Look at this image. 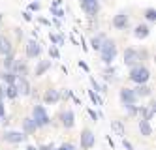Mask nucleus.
Instances as JSON below:
<instances>
[{
  "instance_id": "f257e3e1",
  "label": "nucleus",
  "mask_w": 156,
  "mask_h": 150,
  "mask_svg": "<svg viewBox=\"0 0 156 150\" xmlns=\"http://www.w3.org/2000/svg\"><path fill=\"white\" fill-rule=\"evenodd\" d=\"M100 58H102V62L104 64H111L115 60V56H117V45H115V41L113 40H107V38H104V41H102V45H100Z\"/></svg>"
},
{
  "instance_id": "f03ea898",
  "label": "nucleus",
  "mask_w": 156,
  "mask_h": 150,
  "mask_svg": "<svg viewBox=\"0 0 156 150\" xmlns=\"http://www.w3.org/2000/svg\"><path fill=\"white\" fill-rule=\"evenodd\" d=\"M128 77H130L132 83H136V85H145V83H149V79H151V72H149L147 66L136 64V66L130 68V75Z\"/></svg>"
},
{
  "instance_id": "7ed1b4c3",
  "label": "nucleus",
  "mask_w": 156,
  "mask_h": 150,
  "mask_svg": "<svg viewBox=\"0 0 156 150\" xmlns=\"http://www.w3.org/2000/svg\"><path fill=\"white\" fill-rule=\"evenodd\" d=\"M32 120L36 122L38 130L40 128H45V126L51 124V117H49L47 109L43 107V105H34V107H32Z\"/></svg>"
},
{
  "instance_id": "20e7f679",
  "label": "nucleus",
  "mask_w": 156,
  "mask_h": 150,
  "mask_svg": "<svg viewBox=\"0 0 156 150\" xmlns=\"http://www.w3.org/2000/svg\"><path fill=\"white\" fill-rule=\"evenodd\" d=\"M27 133L25 131H15V130H6L2 133V139L9 145H19V143H25L27 141Z\"/></svg>"
},
{
  "instance_id": "39448f33",
  "label": "nucleus",
  "mask_w": 156,
  "mask_h": 150,
  "mask_svg": "<svg viewBox=\"0 0 156 150\" xmlns=\"http://www.w3.org/2000/svg\"><path fill=\"white\" fill-rule=\"evenodd\" d=\"M119 99H120V103L124 105V109L126 107H130V105H136V101L139 99L137 96H136V92H133L132 88H120L119 90Z\"/></svg>"
},
{
  "instance_id": "423d86ee",
  "label": "nucleus",
  "mask_w": 156,
  "mask_h": 150,
  "mask_svg": "<svg viewBox=\"0 0 156 150\" xmlns=\"http://www.w3.org/2000/svg\"><path fill=\"white\" fill-rule=\"evenodd\" d=\"M79 141H81V148H83V150H90V148L96 145V135H94L92 130L85 128V130L81 131V135H79Z\"/></svg>"
},
{
  "instance_id": "0eeeda50",
  "label": "nucleus",
  "mask_w": 156,
  "mask_h": 150,
  "mask_svg": "<svg viewBox=\"0 0 156 150\" xmlns=\"http://www.w3.org/2000/svg\"><path fill=\"white\" fill-rule=\"evenodd\" d=\"M15 88L19 92V96H30L32 94V88H30V83L27 77H17L15 79Z\"/></svg>"
},
{
  "instance_id": "6e6552de",
  "label": "nucleus",
  "mask_w": 156,
  "mask_h": 150,
  "mask_svg": "<svg viewBox=\"0 0 156 150\" xmlns=\"http://www.w3.org/2000/svg\"><path fill=\"white\" fill-rule=\"evenodd\" d=\"M79 2H81V8L85 9L87 15L94 17V15L98 13V9H100V0H79Z\"/></svg>"
},
{
  "instance_id": "1a4fd4ad",
  "label": "nucleus",
  "mask_w": 156,
  "mask_h": 150,
  "mask_svg": "<svg viewBox=\"0 0 156 150\" xmlns=\"http://www.w3.org/2000/svg\"><path fill=\"white\" fill-rule=\"evenodd\" d=\"M60 122H62V126H64L66 130H72L73 126H75V114H73V111L72 109L62 111L60 113Z\"/></svg>"
},
{
  "instance_id": "9d476101",
  "label": "nucleus",
  "mask_w": 156,
  "mask_h": 150,
  "mask_svg": "<svg viewBox=\"0 0 156 150\" xmlns=\"http://www.w3.org/2000/svg\"><path fill=\"white\" fill-rule=\"evenodd\" d=\"M43 101H45V105H55V103H58L60 101V90H57V88L45 90V94H43Z\"/></svg>"
},
{
  "instance_id": "9b49d317",
  "label": "nucleus",
  "mask_w": 156,
  "mask_h": 150,
  "mask_svg": "<svg viewBox=\"0 0 156 150\" xmlns=\"http://www.w3.org/2000/svg\"><path fill=\"white\" fill-rule=\"evenodd\" d=\"M139 60H141V54L136 51V49H126L124 51V64L126 66H136V64H139Z\"/></svg>"
},
{
  "instance_id": "f8f14e48",
  "label": "nucleus",
  "mask_w": 156,
  "mask_h": 150,
  "mask_svg": "<svg viewBox=\"0 0 156 150\" xmlns=\"http://www.w3.org/2000/svg\"><path fill=\"white\" fill-rule=\"evenodd\" d=\"M41 54V47H40V43L36 40H30L27 43V56L28 58H38V56Z\"/></svg>"
},
{
  "instance_id": "ddd939ff",
  "label": "nucleus",
  "mask_w": 156,
  "mask_h": 150,
  "mask_svg": "<svg viewBox=\"0 0 156 150\" xmlns=\"http://www.w3.org/2000/svg\"><path fill=\"white\" fill-rule=\"evenodd\" d=\"M133 92H136L137 98H151L152 96V88L145 83V85H136V88H132Z\"/></svg>"
},
{
  "instance_id": "4468645a",
  "label": "nucleus",
  "mask_w": 156,
  "mask_h": 150,
  "mask_svg": "<svg viewBox=\"0 0 156 150\" xmlns=\"http://www.w3.org/2000/svg\"><path fill=\"white\" fill-rule=\"evenodd\" d=\"M113 26L119 28V30H122V28L128 26V15L124 13V11H120V13L115 15V19H113Z\"/></svg>"
},
{
  "instance_id": "2eb2a0df",
  "label": "nucleus",
  "mask_w": 156,
  "mask_h": 150,
  "mask_svg": "<svg viewBox=\"0 0 156 150\" xmlns=\"http://www.w3.org/2000/svg\"><path fill=\"white\" fill-rule=\"evenodd\" d=\"M137 126H139V131H141V135H143V137H151V135H152V126H151V120L141 118Z\"/></svg>"
},
{
  "instance_id": "dca6fc26",
  "label": "nucleus",
  "mask_w": 156,
  "mask_h": 150,
  "mask_svg": "<svg viewBox=\"0 0 156 150\" xmlns=\"http://www.w3.org/2000/svg\"><path fill=\"white\" fill-rule=\"evenodd\" d=\"M36 130H38L36 122L32 120V117H27V118L23 120V131H25L27 135H30V133H36Z\"/></svg>"
},
{
  "instance_id": "f3484780",
  "label": "nucleus",
  "mask_w": 156,
  "mask_h": 150,
  "mask_svg": "<svg viewBox=\"0 0 156 150\" xmlns=\"http://www.w3.org/2000/svg\"><path fill=\"white\" fill-rule=\"evenodd\" d=\"M151 34V28H149V25H139V26H136V30H133V36L136 38H139V40H145Z\"/></svg>"
},
{
  "instance_id": "a211bd4d",
  "label": "nucleus",
  "mask_w": 156,
  "mask_h": 150,
  "mask_svg": "<svg viewBox=\"0 0 156 150\" xmlns=\"http://www.w3.org/2000/svg\"><path fill=\"white\" fill-rule=\"evenodd\" d=\"M47 70H51V60H40L38 66H36V77H41L43 73H45Z\"/></svg>"
},
{
  "instance_id": "6ab92c4d",
  "label": "nucleus",
  "mask_w": 156,
  "mask_h": 150,
  "mask_svg": "<svg viewBox=\"0 0 156 150\" xmlns=\"http://www.w3.org/2000/svg\"><path fill=\"white\" fill-rule=\"evenodd\" d=\"M0 79H2V83H4V85H13V83H15V79H17V75H15L12 70H6V72L0 73Z\"/></svg>"
},
{
  "instance_id": "aec40b11",
  "label": "nucleus",
  "mask_w": 156,
  "mask_h": 150,
  "mask_svg": "<svg viewBox=\"0 0 156 150\" xmlns=\"http://www.w3.org/2000/svg\"><path fill=\"white\" fill-rule=\"evenodd\" d=\"M12 53V41L6 36H0V54H8Z\"/></svg>"
},
{
  "instance_id": "412c9836",
  "label": "nucleus",
  "mask_w": 156,
  "mask_h": 150,
  "mask_svg": "<svg viewBox=\"0 0 156 150\" xmlns=\"http://www.w3.org/2000/svg\"><path fill=\"white\" fill-rule=\"evenodd\" d=\"M4 92H6V99H15V98H19V92L15 88V83L13 85H4Z\"/></svg>"
},
{
  "instance_id": "4be33fe9",
  "label": "nucleus",
  "mask_w": 156,
  "mask_h": 150,
  "mask_svg": "<svg viewBox=\"0 0 156 150\" xmlns=\"http://www.w3.org/2000/svg\"><path fill=\"white\" fill-rule=\"evenodd\" d=\"M88 98H90L92 105H96V107H102V105H104V99L98 96V92H94V90H88Z\"/></svg>"
},
{
  "instance_id": "5701e85b",
  "label": "nucleus",
  "mask_w": 156,
  "mask_h": 150,
  "mask_svg": "<svg viewBox=\"0 0 156 150\" xmlns=\"http://www.w3.org/2000/svg\"><path fill=\"white\" fill-rule=\"evenodd\" d=\"M111 128L117 131V135H119V137H124V135H126L124 126H122V122H120V120H113V122H111Z\"/></svg>"
},
{
  "instance_id": "b1692460",
  "label": "nucleus",
  "mask_w": 156,
  "mask_h": 150,
  "mask_svg": "<svg viewBox=\"0 0 156 150\" xmlns=\"http://www.w3.org/2000/svg\"><path fill=\"white\" fill-rule=\"evenodd\" d=\"M104 38H105L104 34H100V36H96V38H92V40H90V45H92V49H94V51H98V49H100V45H102Z\"/></svg>"
},
{
  "instance_id": "393cba45",
  "label": "nucleus",
  "mask_w": 156,
  "mask_h": 150,
  "mask_svg": "<svg viewBox=\"0 0 156 150\" xmlns=\"http://www.w3.org/2000/svg\"><path fill=\"white\" fill-rule=\"evenodd\" d=\"M104 79H105V81H113V79H115V68H113V66H111V68H105Z\"/></svg>"
},
{
  "instance_id": "a878e982",
  "label": "nucleus",
  "mask_w": 156,
  "mask_h": 150,
  "mask_svg": "<svg viewBox=\"0 0 156 150\" xmlns=\"http://www.w3.org/2000/svg\"><path fill=\"white\" fill-rule=\"evenodd\" d=\"M6 56V60H4V68H6V70H12V66H13V54L12 53H8V54H4Z\"/></svg>"
},
{
  "instance_id": "bb28decb",
  "label": "nucleus",
  "mask_w": 156,
  "mask_h": 150,
  "mask_svg": "<svg viewBox=\"0 0 156 150\" xmlns=\"http://www.w3.org/2000/svg\"><path fill=\"white\" fill-rule=\"evenodd\" d=\"M90 85H92V90H94V92H105V90H107L105 86H100L98 81H96L94 77H90Z\"/></svg>"
},
{
  "instance_id": "cd10ccee",
  "label": "nucleus",
  "mask_w": 156,
  "mask_h": 150,
  "mask_svg": "<svg viewBox=\"0 0 156 150\" xmlns=\"http://www.w3.org/2000/svg\"><path fill=\"white\" fill-rule=\"evenodd\" d=\"M49 54H51V58H55V60L60 58V53H58V47H57V45H51V47H49Z\"/></svg>"
},
{
  "instance_id": "c85d7f7f",
  "label": "nucleus",
  "mask_w": 156,
  "mask_h": 150,
  "mask_svg": "<svg viewBox=\"0 0 156 150\" xmlns=\"http://www.w3.org/2000/svg\"><path fill=\"white\" fill-rule=\"evenodd\" d=\"M145 17H147V21H156V9L154 8H149L147 11H145Z\"/></svg>"
},
{
  "instance_id": "c756f323",
  "label": "nucleus",
  "mask_w": 156,
  "mask_h": 150,
  "mask_svg": "<svg viewBox=\"0 0 156 150\" xmlns=\"http://www.w3.org/2000/svg\"><path fill=\"white\" fill-rule=\"evenodd\" d=\"M53 150H77V146L73 143H62L58 148H53Z\"/></svg>"
},
{
  "instance_id": "7c9ffc66",
  "label": "nucleus",
  "mask_w": 156,
  "mask_h": 150,
  "mask_svg": "<svg viewBox=\"0 0 156 150\" xmlns=\"http://www.w3.org/2000/svg\"><path fill=\"white\" fill-rule=\"evenodd\" d=\"M0 118L6 120V99L0 98Z\"/></svg>"
},
{
  "instance_id": "2f4dec72",
  "label": "nucleus",
  "mask_w": 156,
  "mask_h": 150,
  "mask_svg": "<svg viewBox=\"0 0 156 150\" xmlns=\"http://www.w3.org/2000/svg\"><path fill=\"white\" fill-rule=\"evenodd\" d=\"M72 96H73V92L68 90V88H66L64 92H60V99H64V101H66V99H72Z\"/></svg>"
},
{
  "instance_id": "473e14b6",
  "label": "nucleus",
  "mask_w": 156,
  "mask_h": 150,
  "mask_svg": "<svg viewBox=\"0 0 156 150\" xmlns=\"http://www.w3.org/2000/svg\"><path fill=\"white\" fill-rule=\"evenodd\" d=\"M122 146H124L126 150H136V148H133V145H132V143L126 139V137H122Z\"/></svg>"
},
{
  "instance_id": "72a5a7b5",
  "label": "nucleus",
  "mask_w": 156,
  "mask_h": 150,
  "mask_svg": "<svg viewBox=\"0 0 156 150\" xmlns=\"http://www.w3.org/2000/svg\"><path fill=\"white\" fill-rule=\"evenodd\" d=\"M87 113H88V117H90V118H92L94 122H96V120L100 118V114H98V113H96L94 109H87Z\"/></svg>"
},
{
  "instance_id": "f704fd0d",
  "label": "nucleus",
  "mask_w": 156,
  "mask_h": 150,
  "mask_svg": "<svg viewBox=\"0 0 156 150\" xmlns=\"http://www.w3.org/2000/svg\"><path fill=\"white\" fill-rule=\"evenodd\" d=\"M53 148H55L53 145H43V146H40L38 150H53Z\"/></svg>"
},
{
  "instance_id": "c9c22d12",
  "label": "nucleus",
  "mask_w": 156,
  "mask_h": 150,
  "mask_svg": "<svg viewBox=\"0 0 156 150\" xmlns=\"http://www.w3.org/2000/svg\"><path fill=\"white\" fill-rule=\"evenodd\" d=\"M79 68H81V70H85V72H88V66H87L83 60H79Z\"/></svg>"
},
{
  "instance_id": "e433bc0d",
  "label": "nucleus",
  "mask_w": 156,
  "mask_h": 150,
  "mask_svg": "<svg viewBox=\"0 0 156 150\" xmlns=\"http://www.w3.org/2000/svg\"><path fill=\"white\" fill-rule=\"evenodd\" d=\"M0 98L6 99V92H4V85H0Z\"/></svg>"
},
{
  "instance_id": "4c0bfd02",
  "label": "nucleus",
  "mask_w": 156,
  "mask_h": 150,
  "mask_svg": "<svg viewBox=\"0 0 156 150\" xmlns=\"http://www.w3.org/2000/svg\"><path fill=\"white\" fill-rule=\"evenodd\" d=\"M40 8V4L38 2H34V4H30V9H38Z\"/></svg>"
},
{
  "instance_id": "58836bf2",
  "label": "nucleus",
  "mask_w": 156,
  "mask_h": 150,
  "mask_svg": "<svg viewBox=\"0 0 156 150\" xmlns=\"http://www.w3.org/2000/svg\"><path fill=\"white\" fill-rule=\"evenodd\" d=\"M27 150H38V148H36L34 145H28V146H27Z\"/></svg>"
},
{
  "instance_id": "ea45409f",
  "label": "nucleus",
  "mask_w": 156,
  "mask_h": 150,
  "mask_svg": "<svg viewBox=\"0 0 156 150\" xmlns=\"http://www.w3.org/2000/svg\"><path fill=\"white\" fill-rule=\"evenodd\" d=\"M2 122H4V120H2V118H0V124H2Z\"/></svg>"
}]
</instances>
